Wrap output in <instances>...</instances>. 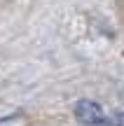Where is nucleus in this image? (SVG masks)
Returning <instances> with one entry per match:
<instances>
[{
  "label": "nucleus",
  "instance_id": "nucleus-1",
  "mask_svg": "<svg viewBox=\"0 0 124 126\" xmlns=\"http://www.w3.org/2000/svg\"><path fill=\"white\" fill-rule=\"evenodd\" d=\"M75 117L82 124H91V126H106L112 124V119L106 114V110L94 100H77L75 105Z\"/></svg>",
  "mask_w": 124,
  "mask_h": 126
},
{
  "label": "nucleus",
  "instance_id": "nucleus-2",
  "mask_svg": "<svg viewBox=\"0 0 124 126\" xmlns=\"http://www.w3.org/2000/svg\"><path fill=\"white\" fill-rule=\"evenodd\" d=\"M112 124H115V126H124V112H120V114H117V117L112 119Z\"/></svg>",
  "mask_w": 124,
  "mask_h": 126
},
{
  "label": "nucleus",
  "instance_id": "nucleus-3",
  "mask_svg": "<svg viewBox=\"0 0 124 126\" xmlns=\"http://www.w3.org/2000/svg\"><path fill=\"white\" fill-rule=\"evenodd\" d=\"M12 119H17V117H14V114H9V117H0V126L7 124V122H12Z\"/></svg>",
  "mask_w": 124,
  "mask_h": 126
}]
</instances>
